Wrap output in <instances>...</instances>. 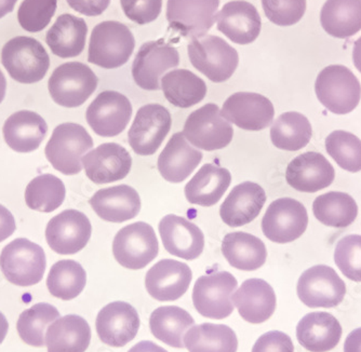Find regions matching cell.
Returning <instances> with one entry per match:
<instances>
[{
    "label": "cell",
    "mask_w": 361,
    "mask_h": 352,
    "mask_svg": "<svg viewBox=\"0 0 361 352\" xmlns=\"http://www.w3.org/2000/svg\"><path fill=\"white\" fill-rule=\"evenodd\" d=\"M135 46V37L125 24L102 22L93 28L91 34L88 61L106 70L118 68L131 58Z\"/></svg>",
    "instance_id": "6da1fadb"
},
{
    "label": "cell",
    "mask_w": 361,
    "mask_h": 352,
    "mask_svg": "<svg viewBox=\"0 0 361 352\" xmlns=\"http://www.w3.org/2000/svg\"><path fill=\"white\" fill-rule=\"evenodd\" d=\"M1 63L16 82L30 84L44 78L50 66V58L38 40L18 36L4 46Z\"/></svg>",
    "instance_id": "7a4b0ae2"
},
{
    "label": "cell",
    "mask_w": 361,
    "mask_h": 352,
    "mask_svg": "<svg viewBox=\"0 0 361 352\" xmlns=\"http://www.w3.org/2000/svg\"><path fill=\"white\" fill-rule=\"evenodd\" d=\"M93 147V139L82 125L62 123L52 133L47 144V159L56 171L65 175H76L82 170L81 160Z\"/></svg>",
    "instance_id": "3957f363"
},
{
    "label": "cell",
    "mask_w": 361,
    "mask_h": 352,
    "mask_svg": "<svg viewBox=\"0 0 361 352\" xmlns=\"http://www.w3.org/2000/svg\"><path fill=\"white\" fill-rule=\"evenodd\" d=\"M315 91L319 102L334 114H350L360 102V82L346 66L324 68L316 79Z\"/></svg>",
    "instance_id": "277c9868"
},
{
    "label": "cell",
    "mask_w": 361,
    "mask_h": 352,
    "mask_svg": "<svg viewBox=\"0 0 361 352\" xmlns=\"http://www.w3.org/2000/svg\"><path fill=\"white\" fill-rule=\"evenodd\" d=\"M192 65L211 82H226L238 68V52L218 36L196 38L188 46Z\"/></svg>",
    "instance_id": "5b68a950"
},
{
    "label": "cell",
    "mask_w": 361,
    "mask_h": 352,
    "mask_svg": "<svg viewBox=\"0 0 361 352\" xmlns=\"http://www.w3.org/2000/svg\"><path fill=\"white\" fill-rule=\"evenodd\" d=\"M46 254L42 246L28 239L19 238L10 242L0 254V268L12 284L32 287L44 278Z\"/></svg>",
    "instance_id": "8992f818"
},
{
    "label": "cell",
    "mask_w": 361,
    "mask_h": 352,
    "mask_svg": "<svg viewBox=\"0 0 361 352\" xmlns=\"http://www.w3.org/2000/svg\"><path fill=\"white\" fill-rule=\"evenodd\" d=\"M97 82V75L84 63H64L49 79V92L56 104L75 108L86 103L94 93Z\"/></svg>",
    "instance_id": "52a82bcc"
},
{
    "label": "cell",
    "mask_w": 361,
    "mask_h": 352,
    "mask_svg": "<svg viewBox=\"0 0 361 352\" xmlns=\"http://www.w3.org/2000/svg\"><path fill=\"white\" fill-rule=\"evenodd\" d=\"M183 134L197 149L213 151L228 146L233 141L234 130L221 114L218 105L209 103L188 117Z\"/></svg>",
    "instance_id": "ba28073f"
},
{
    "label": "cell",
    "mask_w": 361,
    "mask_h": 352,
    "mask_svg": "<svg viewBox=\"0 0 361 352\" xmlns=\"http://www.w3.org/2000/svg\"><path fill=\"white\" fill-rule=\"evenodd\" d=\"M158 252L159 244L155 230L144 222L121 228L114 239V258L125 268L143 269L157 258Z\"/></svg>",
    "instance_id": "9c48e42d"
},
{
    "label": "cell",
    "mask_w": 361,
    "mask_h": 352,
    "mask_svg": "<svg viewBox=\"0 0 361 352\" xmlns=\"http://www.w3.org/2000/svg\"><path fill=\"white\" fill-rule=\"evenodd\" d=\"M238 287L236 278L227 271H218L200 277L192 290V303L200 315L222 320L234 311L233 293Z\"/></svg>",
    "instance_id": "30bf717a"
},
{
    "label": "cell",
    "mask_w": 361,
    "mask_h": 352,
    "mask_svg": "<svg viewBox=\"0 0 361 352\" xmlns=\"http://www.w3.org/2000/svg\"><path fill=\"white\" fill-rule=\"evenodd\" d=\"M297 291L302 303L310 308H334L345 297L346 285L334 268L317 265L304 271Z\"/></svg>",
    "instance_id": "8fae6325"
},
{
    "label": "cell",
    "mask_w": 361,
    "mask_h": 352,
    "mask_svg": "<svg viewBox=\"0 0 361 352\" xmlns=\"http://www.w3.org/2000/svg\"><path fill=\"white\" fill-rule=\"evenodd\" d=\"M170 111L160 104H147L137 111L128 141L137 155L152 156L161 146L171 129Z\"/></svg>",
    "instance_id": "7c38bea8"
},
{
    "label": "cell",
    "mask_w": 361,
    "mask_h": 352,
    "mask_svg": "<svg viewBox=\"0 0 361 352\" xmlns=\"http://www.w3.org/2000/svg\"><path fill=\"white\" fill-rule=\"evenodd\" d=\"M308 215L302 202L281 198L269 204L262 220V230L276 244H290L305 232Z\"/></svg>",
    "instance_id": "4fadbf2b"
},
{
    "label": "cell",
    "mask_w": 361,
    "mask_h": 352,
    "mask_svg": "<svg viewBox=\"0 0 361 352\" xmlns=\"http://www.w3.org/2000/svg\"><path fill=\"white\" fill-rule=\"evenodd\" d=\"M220 0H168L170 27L186 38H202L216 22Z\"/></svg>",
    "instance_id": "5bb4252c"
},
{
    "label": "cell",
    "mask_w": 361,
    "mask_h": 352,
    "mask_svg": "<svg viewBox=\"0 0 361 352\" xmlns=\"http://www.w3.org/2000/svg\"><path fill=\"white\" fill-rule=\"evenodd\" d=\"M178 50L164 39L142 44L133 64L135 84L147 91L160 90V77L171 68H178Z\"/></svg>",
    "instance_id": "9a60e30c"
},
{
    "label": "cell",
    "mask_w": 361,
    "mask_h": 352,
    "mask_svg": "<svg viewBox=\"0 0 361 352\" xmlns=\"http://www.w3.org/2000/svg\"><path fill=\"white\" fill-rule=\"evenodd\" d=\"M133 116L129 99L117 91H103L87 109L86 119L91 129L103 137H117L125 131Z\"/></svg>",
    "instance_id": "2e32d148"
},
{
    "label": "cell",
    "mask_w": 361,
    "mask_h": 352,
    "mask_svg": "<svg viewBox=\"0 0 361 352\" xmlns=\"http://www.w3.org/2000/svg\"><path fill=\"white\" fill-rule=\"evenodd\" d=\"M92 234L90 220L82 212L65 210L54 216L46 228L49 246L61 255H73L86 248Z\"/></svg>",
    "instance_id": "e0dca14e"
},
{
    "label": "cell",
    "mask_w": 361,
    "mask_h": 352,
    "mask_svg": "<svg viewBox=\"0 0 361 352\" xmlns=\"http://www.w3.org/2000/svg\"><path fill=\"white\" fill-rule=\"evenodd\" d=\"M222 116L243 130L261 131L273 123V103L259 93L237 92L223 104Z\"/></svg>",
    "instance_id": "ac0fdd59"
},
{
    "label": "cell",
    "mask_w": 361,
    "mask_h": 352,
    "mask_svg": "<svg viewBox=\"0 0 361 352\" xmlns=\"http://www.w3.org/2000/svg\"><path fill=\"white\" fill-rule=\"evenodd\" d=\"M95 327L103 343L111 347H123L137 335L139 313L126 301H113L101 309Z\"/></svg>",
    "instance_id": "d6986e66"
},
{
    "label": "cell",
    "mask_w": 361,
    "mask_h": 352,
    "mask_svg": "<svg viewBox=\"0 0 361 352\" xmlns=\"http://www.w3.org/2000/svg\"><path fill=\"white\" fill-rule=\"evenodd\" d=\"M81 161L88 179L99 185L125 179L133 167L129 151L116 143L102 144Z\"/></svg>",
    "instance_id": "ffe728a7"
},
{
    "label": "cell",
    "mask_w": 361,
    "mask_h": 352,
    "mask_svg": "<svg viewBox=\"0 0 361 352\" xmlns=\"http://www.w3.org/2000/svg\"><path fill=\"white\" fill-rule=\"evenodd\" d=\"M336 171L324 155L308 151L294 158L286 171L287 183L302 193H317L334 183Z\"/></svg>",
    "instance_id": "44dd1931"
},
{
    "label": "cell",
    "mask_w": 361,
    "mask_h": 352,
    "mask_svg": "<svg viewBox=\"0 0 361 352\" xmlns=\"http://www.w3.org/2000/svg\"><path fill=\"white\" fill-rule=\"evenodd\" d=\"M192 272L184 263L161 260L146 274L145 287L153 298L159 301H173L188 292Z\"/></svg>",
    "instance_id": "7402d4cb"
},
{
    "label": "cell",
    "mask_w": 361,
    "mask_h": 352,
    "mask_svg": "<svg viewBox=\"0 0 361 352\" xmlns=\"http://www.w3.org/2000/svg\"><path fill=\"white\" fill-rule=\"evenodd\" d=\"M159 234L166 251L176 258L194 260L204 251V232L186 218L174 214L166 215L160 220Z\"/></svg>",
    "instance_id": "603a6c76"
},
{
    "label": "cell",
    "mask_w": 361,
    "mask_h": 352,
    "mask_svg": "<svg viewBox=\"0 0 361 352\" xmlns=\"http://www.w3.org/2000/svg\"><path fill=\"white\" fill-rule=\"evenodd\" d=\"M216 22L221 33L235 44H251L261 33L262 20L259 11L252 4L245 0L225 4L216 14Z\"/></svg>",
    "instance_id": "cb8c5ba5"
},
{
    "label": "cell",
    "mask_w": 361,
    "mask_h": 352,
    "mask_svg": "<svg viewBox=\"0 0 361 352\" xmlns=\"http://www.w3.org/2000/svg\"><path fill=\"white\" fill-rule=\"evenodd\" d=\"M265 202V190L259 184L245 182L233 188L223 202L221 218L229 227H241L259 216Z\"/></svg>",
    "instance_id": "d4e9b609"
},
{
    "label": "cell",
    "mask_w": 361,
    "mask_h": 352,
    "mask_svg": "<svg viewBox=\"0 0 361 352\" xmlns=\"http://www.w3.org/2000/svg\"><path fill=\"white\" fill-rule=\"evenodd\" d=\"M239 315L247 322H265L276 310V294L271 284L262 279H248L232 296Z\"/></svg>",
    "instance_id": "484cf974"
},
{
    "label": "cell",
    "mask_w": 361,
    "mask_h": 352,
    "mask_svg": "<svg viewBox=\"0 0 361 352\" xmlns=\"http://www.w3.org/2000/svg\"><path fill=\"white\" fill-rule=\"evenodd\" d=\"M89 203L103 220L111 222L133 220L141 210V198L137 190L129 185L97 190Z\"/></svg>",
    "instance_id": "4316f807"
},
{
    "label": "cell",
    "mask_w": 361,
    "mask_h": 352,
    "mask_svg": "<svg viewBox=\"0 0 361 352\" xmlns=\"http://www.w3.org/2000/svg\"><path fill=\"white\" fill-rule=\"evenodd\" d=\"M202 153L190 146L183 132L172 135L158 157L160 174L170 183H182L202 163Z\"/></svg>",
    "instance_id": "83f0119b"
},
{
    "label": "cell",
    "mask_w": 361,
    "mask_h": 352,
    "mask_svg": "<svg viewBox=\"0 0 361 352\" xmlns=\"http://www.w3.org/2000/svg\"><path fill=\"white\" fill-rule=\"evenodd\" d=\"M342 337V327L331 313H310L302 318L297 327V339L310 352L334 349Z\"/></svg>",
    "instance_id": "f1b7e54d"
},
{
    "label": "cell",
    "mask_w": 361,
    "mask_h": 352,
    "mask_svg": "<svg viewBox=\"0 0 361 352\" xmlns=\"http://www.w3.org/2000/svg\"><path fill=\"white\" fill-rule=\"evenodd\" d=\"M48 132L44 119L35 111H20L6 120L4 137L10 149L18 153H32L38 149Z\"/></svg>",
    "instance_id": "f546056e"
},
{
    "label": "cell",
    "mask_w": 361,
    "mask_h": 352,
    "mask_svg": "<svg viewBox=\"0 0 361 352\" xmlns=\"http://www.w3.org/2000/svg\"><path fill=\"white\" fill-rule=\"evenodd\" d=\"M232 183L228 170L207 163L186 184L185 197L192 204L202 206H216Z\"/></svg>",
    "instance_id": "4dcf8cb0"
},
{
    "label": "cell",
    "mask_w": 361,
    "mask_h": 352,
    "mask_svg": "<svg viewBox=\"0 0 361 352\" xmlns=\"http://www.w3.org/2000/svg\"><path fill=\"white\" fill-rule=\"evenodd\" d=\"M90 341V325L80 315L59 318L47 329L48 352H85Z\"/></svg>",
    "instance_id": "1f68e13d"
},
{
    "label": "cell",
    "mask_w": 361,
    "mask_h": 352,
    "mask_svg": "<svg viewBox=\"0 0 361 352\" xmlns=\"http://www.w3.org/2000/svg\"><path fill=\"white\" fill-rule=\"evenodd\" d=\"M88 26L81 18L65 13L48 30L46 42L52 54L59 58H76L86 46Z\"/></svg>",
    "instance_id": "d6a6232c"
},
{
    "label": "cell",
    "mask_w": 361,
    "mask_h": 352,
    "mask_svg": "<svg viewBox=\"0 0 361 352\" xmlns=\"http://www.w3.org/2000/svg\"><path fill=\"white\" fill-rule=\"evenodd\" d=\"M222 253L231 266L243 271L261 268L267 258L264 242L253 234L243 232H231L224 237Z\"/></svg>",
    "instance_id": "836d02e7"
},
{
    "label": "cell",
    "mask_w": 361,
    "mask_h": 352,
    "mask_svg": "<svg viewBox=\"0 0 361 352\" xmlns=\"http://www.w3.org/2000/svg\"><path fill=\"white\" fill-rule=\"evenodd\" d=\"M320 23L332 37L345 39L356 35L361 30V0H326Z\"/></svg>",
    "instance_id": "e575fe53"
},
{
    "label": "cell",
    "mask_w": 361,
    "mask_h": 352,
    "mask_svg": "<svg viewBox=\"0 0 361 352\" xmlns=\"http://www.w3.org/2000/svg\"><path fill=\"white\" fill-rule=\"evenodd\" d=\"M161 89L168 102L180 108H190L202 102L207 95V84L188 70H174L161 78Z\"/></svg>",
    "instance_id": "d590c367"
},
{
    "label": "cell",
    "mask_w": 361,
    "mask_h": 352,
    "mask_svg": "<svg viewBox=\"0 0 361 352\" xmlns=\"http://www.w3.org/2000/svg\"><path fill=\"white\" fill-rule=\"evenodd\" d=\"M195 320L188 311L176 306L159 307L149 318V327L156 339L170 347L182 348L188 329L194 327Z\"/></svg>",
    "instance_id": "8d00e7d4"
},
{
    "label": "cell",
    "mask_w": 361,
    "mask_h": 352,
    "mask_svg": "<svg viewBox=\"0 0 361 352\" xmlns=\"http://www.w3.org/2000/svg\"><path fill=\"white\" fill-rule=\"evenodd\" d=\"M184 345L190 352H237L238 339L227 325L202 323L190 327Z\"/></svg>",
    "instance_id": "74e56055"
},
{
    "label": "cell",
    "mask_w": 361,
    "mask_h": 352,
    "mask_svg": "<svg viewBox=\"0 0 361 352\" xmlns=\"http://www.w3.org/2000/svg\"><path fill=\"white\" fill-rule=\"evenodd\" d=\"M312 133V125L304 115L288 111L271 125V139L277 149L297 151L307 146Z\"/></svg>",
    "instance_id": "f35d334b"
},
{
    "label": "cell",
    "mask_w": 361,
    "mask_h": 352,
    "mask_svg": "<svg viewBox=\"0 0 361 352\" xmlns=\"http://www.w3.org/2000/svg\"><path fill=\"white\" fill-rule=\"evenodd\" d=\"M315 218L324 225L346 228L358 215V206L348 194L330 191L316 198L313 203Z\"/></svg>",
    "instance_id": "ab89813d"
},
{
    "label": "cell",
    "mask_w": 361,
    "mask_h": 352,
    "mask_svg": "<svg viewBox=\"0 0 361 352\" xmlns=\"http://www.w3.org/2000/svg\"><path fill=\"white\" fill-rule=\"evenodd\" d=\"M86 283L87 274L84 267L73 260L56 263L47 278L49 292L63 301L76 298L84 291Z\"/></svg>",
    "instance_id": "60d3db41"
},
{
    "label": "cell",
    "mask_w": 361,
    "mask_h": 352,
    "mask_svg": "<svg viewBox=\"0 0 361 352\" xmlns=\"http://www.w3.org/2000/svg\"><path fill=\"white\" fill-rule=\"evenodd\" d=\"M66 189L62 180L52 174H42L30 181L25 189V202L35 211L51 213L62 206Z\"/></svg>",
    "instance_id": "b9f144b4"
},
{
    "label": "cell",
    "mask_w": 361,
    "mask_h": 352,
    "mask_svg": "<svg viewBox=\"0 0 361 352\" xmlns=\"http://www.w3.org/2000/svg\"><path fill=\"white\" fill-rule=\"evenodd\" d=\"M60 317V313L50 303H36L23 311L18 320V333L24 343L34 347L46 346V329L50 323Z\"/></svg>",
    "instance_id": "7bdbcfd3"
},
{
    "label": "cell",
    "mask_w": 361,
    "mask_h": 352,
    "mask_svg": "<svg viewBox=\"0 0 361 352\" xmlns=\"http://www.w3.org/2000/svg\"><path fill=\"white\" fill-rule=\"evenodd\" d=\"M326 153L348 172L361 171V141L353 133L338 130L330 133L326 139Z\"/></svg>",
    "instance_id": "ee69618b"
},
{
    "label": "cell",
    "mask_w": 361,
    "mask_h": 352,
    "mask_svg": "<svg viewBox=\"0 0 361 352\" xmlns=\"http://www.w3.org/2000/svg\"><path fill=\"white\" fill-rule=\"evenodd\" d=\"M56 5L58 0H24L18 11L20 25L30 33L42 32L51 22Z\"/></svg>",
    "instance_id": "f6af8a7d"
},
{
    "label": "cell",
    "mask_w": 361,
    "mask_h": 352,
    "mask_svg": "<svg viewBox=\"0 0 361 352\" xmlns=\"http://www.w3.org/2000/svg\"><path fill=\"white\" fill-rule=\"evenodd\" d=\"M334 260L342 274L355 282H361V236L350 234L336 244Z\"/></svg>",
    "instance_id": "bcb514c9"
},
{
    "label": "cell",
    "mask_w": 361,
    "mask_h": 352,
    "mask_svg": "<svg viewBox=\"0 0 361 352\" xmlns=\"http://www.w3.org/2000/svg\"><path fill=\"white\" fill-rule=\"evenodd\" d=\"M267 19L278 26L299 23L306 11V0H262Z\"/></svg>",
    "instance_id": "7dc6e473"
},
{
    "label": "cell",
    "mask_w": 361,
    "mask_h": 352,
    "mask_svg": "<svg viewBox=\"0 0 361 352\" xmlns=\"http://www.w3.org/2000/svg\"><path fill=\"white\" fill-rule=\"evenodd\" d=\"M121 3L128 19L139 25L152 23L161 12L162 0H121Z\"/></svg>",
    "instance_id": "c3c4849f"
},
{
    "label": "cell",
    "mask_w": 361,
    "mask_h": 352,
    "mask_svg": "<svg viewBox=\"0 0 361 352\" xmlns=\"http://www.w3.org/2000/svg\"><path fill=\"white\" fill-rule=\"evenodd\" d=\"M252 352H294L290 336L281 331H271L255 341Z\"/></svg>",
    "instance_id": "681fc988"
},
{
    "label": "cell",
    "mask_w": 361,
    "mask_h": 352,
    "mask_svg": "<svg viewBox=\"0 0 361 352\" xmlns=\"http://www.w3.org/2000/svg\"><path fill=\"white\" fill-rule=\"evenodd\" d=\"M75 11L87 17L101 15L109 8L111 0H66Z\"/></svg>",
    "instance_id": "f907efd6"
},
{
    "label": "cell",
    "mask_w": 361,
    "mask_h": 352,
    "mask_svg": "<svg viewBox=\"0 0 361 352\" xmlns=\"http://www.w3.org/2000/svg\"><path fill=\"white\" fill-rule=\"evenodd\" d=\"M16 220L11 212L0 204V242L5 241L16 232Z\"/></svg>",
    "instance_id": "816d5d0a"
},
{
    "label": "cell",
    "mask_w": 361,
    "mask_h": 352,
    "mask_svg": "<svg viewBox=\"0 0 361 352\" xmlns=\"http://www.w3.org/2000/svg\"><path fill=\"white\" fill-rule=\"evenodd\" d=\"M344 352H361V327L350 332L346 337Z\"/></svg>",
    "instance_id": "f5cc1de1"
},
{
    "label": "cell",
    "mask_w": 361,
    "mask_h": 352,
    "mask_svg": "<svg viewBox=\"0 0 361 352\" xmlns=\"http://www.w3.org/2000/svg\"><path fill=\"white\" fill-rule=\"evenodd\" d=\"M128 352H168L164 348L156 345L153 341H143L133 346Z\"/></svg>",
    "instance_id": "db71d44e"
},
{
    "label": "cell",
    "mask_w": 361,
    "mask_h": 352,
    "mask_svg": "<svg viewBox=\"0 0 361 352\" xmlns=\"http://www.w3.org/2000/svg\"><path fill=\"white\" fill-rule=\"evenodd\" d=\"M18 0H0V19L13 11Z\"/></svg>",
    "instance_id": "11a10c76"
},
{
    "label": "cell",
    "mask_w": 361,
    "mask_h": 352,
    "mask_svg": "<svg viewBox=\"0 0 361 352\" xmlns=\"http://www.w3.org/2000/svg\"><path fill=\"white\" fill-rule=\"evenodd\" d=\"M353 61L357 70L361 73V37L355 42L354 50H353Z\"/></svg>",
    "instance_id": "9f6ffc18"
},
{
    "label": "cell",
    "mask_w": 361,
    "mask_h": 352,
    "mask_svg": "<svg viewBox=\"0 0 361 352\" xmlns=\"http://www.w3.org/2000/svg\"><path fill=\"white\" fill-rule=\"evenodd\" d=\"M8 329H9V325H8L7 319H6L4 313H0V345L5 341Z\"/></svg>",
    "instance_id": "6f0895ef"
},
{
    "label": "cell",
    "mask_w": 361,
    "mask_h": 352,
    "mask_svg": "<svg viewBox=\"0 0 361 352\" xmlns=\"http://www.w3.org/2000/svg\"><path fill=\"white\" fill-rule=\"evenodd\" d=\"M6 90H7V80L4 73L0 70V103L5 99Z\"/></svg>",
    "instance_id": "680465c9"
}]
</instances>
